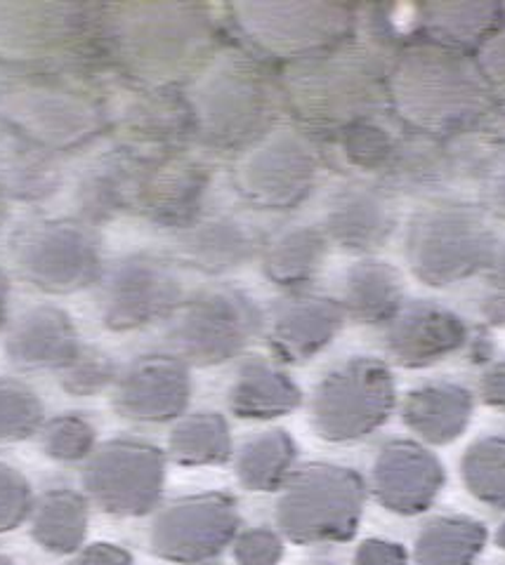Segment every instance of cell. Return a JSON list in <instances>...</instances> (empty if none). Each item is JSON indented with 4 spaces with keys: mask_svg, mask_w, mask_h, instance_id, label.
Returning a JSON list of instances; mask_svg holds the SVG:
<instances>
[{
    "mask_svg": "<svg viewBox=\"0 0 505 565\" xmlns=\"http://www.w3.org/2000/svg\"><path fill=\"white\" fill-rule=\"evenodd\" d=\"M81 565H128V558L116 550H109L107 544H99L83 556Z\"/></svg>",
    "mask_w": 505,
    "mask_h": 565,
    "instance_id": "cell-1",
    "label": "cell"
}]
</instances>
